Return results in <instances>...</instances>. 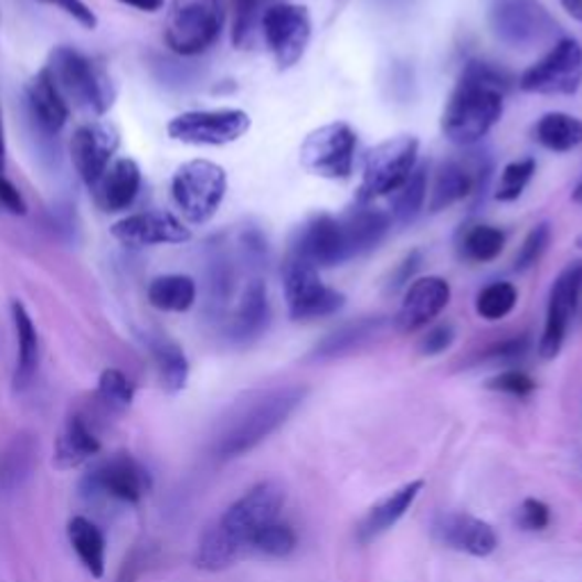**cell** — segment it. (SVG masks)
I'll list each match as a JSON object with an SVG mask.
<instances>
[{
    "instance_id": "16",
    "label": "cell",
    "mask_w": 582,
    "mask_h": 582,
    "mask_svg": "<svg viewBox=\"0 0 582 582\" xmlns=\"http://www.w3.org/2000/svg\"><path fill=\"white\" fill-rule=\"evenodd\" d=\"M112 237L130 248L184 244L191 240V230L171 212H139L112 225Z\"/></svg>"
},
{
    "instance_id": "27",
    "label": "cell",
    "mask_w": 582,
    "mask_h": 582,
    "mask_svg": "<svg viewBox=\"0 0 582 582\" xmlns=\"http://www.w3.org/2000/svg\"><path fill=\"white\" fill-rule=\"evenodd\" d=\"M12 321L17 332V364L12 387L17 394H23L30 390L39 371V335L25 305L19 300L12 303Z\"/></svg>"
},
{
    "instance_id": "53",
    "label": "cell",
    "mask_w": 582,
    "mask_h": 582,
    "mask_svg": "<svg viewBox=\"0 0 582 582\" xmlns=\"http://www.w3.org/2000/svg\"><path fill=\"white\" fill-rule=\"evenodd\" d=\"M562 6L573 19L582 21V0H562Z\"/></svg>"
},
{
    "instance_id": "38",
    "label": "cell",
    "mask_w": 582,
    "mask_h": 582,
    "mask_svg": "<svg viewBox=\"0 0 582 582\" xmlns=\"http://www.w3.org/2000/svg\"><path fill=\"white\" fill-rule=\"evenodd\" d=\"M517 287L512 283H491L476 298V313L487 321L506 319L517 305Z\"/></svg>"
},
{
    "instance_id": "42",
    "label": "cell",
    "mask_w": 582,
    "mask_h": 582,
    "mask_svg": "<svg viewBox=\"0 0 582 582\" xmlns=\"http://www.w3.org/2000/svg\"><path fill=\"white\" fill-rule=\"evenodd\" d=\"M549 242H551V225L549 223L535 225L528 232V237H526L523 246L519 248V253L515 257V268L517 271H528L530 266H535L539 262V257L544 255Z\"/></svg>"
},
{
    "instance_id": "26",
    "label": "cell",
    "mask_w": 582,
    "mask_h": 582,
    "mask_svg": "<svg viewBox=\"0 0 582 582\" xmlns=\"http://www.w3.org/2000/svg\"><path fill=\"white\" fill-rule=\"evenodd\" d=\"M271 307L266 298V287L262 281H253L227 324V337L235 343H251L255 341L268 326Z\"/></svg>"
},
{
    "instance_id": "50",
    "label": "cell",
    "mask_w": 582,
    "mask_h": 582,
    "mask_svg": "<svg viewBox=\"0 0 582 582\" xmlns=\"http://www.w3.org/2000/svg\"><path fill=\"white\" fill-rule=\"evenodd\" d=\"M0 205H3L14 216H23L28 212V205L21 197V191L3 176H0Z\"/></svg>"
},
{
    "instance_id": "31",
    "label": "cell",
    "mask_w": 582,
    "mask_h": 582,
    "mask_svg": "<svg viewBox=\"0 0 582 582\" xmlns=\"http://www.w3.org/2000/svg\"><path fill=\"white\" fill-rule=\"evenodd\" d=\"M68 544L73 547L77 560L94 575H105V535L87 517H73L66 526Z\"/></svg>"
},
{
    "instance_id": "39",
    "label": "cell",
    "mask_w": 582,
    "mask_h": 582,
    "mask_svg": "<svg viewBox=\"0 0 582 582\" xmlns=\"http://www.w3.org/2000/svg\"><path fill=\"white\" fill-rule=\"evenodd\" d=\"M298 544V537L292 530V526L274 521L268 523L266 528H262L253 539H251V547L253 551L268 555V558H287L296 551Z\"/></svg>"
},
{
    "instance_id": "3",
    "label": "cell",
    "mask_w": 582,
    "mask_h": 582,
    "mask_svg": "<svg viewBox=\"0 0 582 582\" xmlns=\"http://www.w3.org/2000/svg\"><path fill=\"white\" fill-rule=\"evenodd\" d=\"M46 71L66 105L85 109L96 116L105 114L112 107V77L98 62L89 60L87 55L62 46L53 51Z\"/></svg>"
},
{
    "instance_id": "13",
    "label": "cell",
    "mask_w": 582,
    "mask_h": 582,
    "mask_svg": "<svg viewBox=\"0 0 582 582\" xmlns=\"http://www.w3.org/2000/svg\"><path fill=\"white\" fill-rule=\"evenodd\" d=\"M582 83V46L575 39H560V42L532 64L519 81V87L530 94L567 96L573 94Z\"/></svg>"
},
{
    "instance_id": "41",
    "label": "cell",
    "mask_w": 582,
    "mask_h": 582,
    "mask_svg": "<svg viewBox=\"0 0 582 582\" xmlns=\"http://www.w3.org/2000/svg\"><path fill=\"white\" fill-rule=\"evenodd\" d=\"M537 169V162L532 158H523V160H517V162H510L506 169H502L500 173V182H498V189H496V199L498 201H517L523 189L528 187L532 173Z\"/></svg>"
},
{
    "instance_id": "8",
    "label": "cell",
    "mask_w": 582,
    "mask_h": 582,
    "mask_svg": "<svg viewBox=\"0 0 582 582\" xmlns=\"http://www.w3.org/2000/svg\"><path fill=\"white\" fill-rule=\"evenodd\" d=\"M285 500L287 491L281 483L264 480L248 489L237 502H232L216 526L244 551L262 528L278 521Z\"/></svg>"
},
{
    "instance_id": "21",
    "label": "cell",
    "mask_w": 582,
    "mask_h": 582,
    "mask_svg": "<svg viewBox=\"0 0 582 582\" xmlns=\"http://www.w3.org/2000/svg\"><path fill=\"white\" fill-rule=\"evenodd\" d=\"M489 162H485L483 158L469 167L464 162L457 160H448L440 167L437 176H435V184L431 191V210L440 212L446 210L455 203H459L462 199L472 197V193L480 191L489 178Z\"/></svg>"
},
{
    "instance_id": "46",
    "label": "cell",
    "mask_w": 582,
    "mask_h": 582,
    "mask_svg": "<svg viewBox=\"0 0 582 582\" xmlns=\"http://www.w3.org/2000/svg\"><path fill=\"white\" fill-rule=\"evenodd\" d=\"M453 341H455L453 326L442 324V326H435L433 330L425 332V337L419 343V351H421V356L435 358V356H442L444 351H448Z\"/></svg>"
},
{
    "instance_id": "55",
    "label": "cell",
    "mask_w": 582,
    "mask_h": 582,
    "mask_svg": "<svg viewBox=\"0 0 582 582\" xmlns=\"http://www.w3.org/2000/svg\"><path fill=\"white\" fill-rule=\"evenodd\" d=\"M573 201L582 208V182L575 187V191H573Z\"/></svg>"
},
{
    "instance_id": "20",
    "label": "cell",
    "mask_w": 582,
    "mask_h": 582,
    "mask_svg": "<svg viewBox=\"0 0 582 582\" xmlns=\"http://www.w3.org/2000/svg\"><path fill=\"white\" fill-rule=\"evenodd\" d=\"M451 300V285L444 278L428 276L412 283L396 315L401 332H416L435 321Z\"/></svg>"
},
{
    "instance_id": "1",
    "label": "cell",
    "mask_w": 582,
    "mask_h": 582,
    "mask_svg": "<svg viewBox=\"0 0 582 582\" xmlns=\"http://www.w3.org/2000/svg\"><path fill=\"white\" fill-rule=\"evenodd\" d=\"M508 75L487 62H469L446 103L442 133L457 146L478 144L500 119Z\"/></svg>"
},
{
    "instance_id": "7",
    "label": "cell",
    "mask_w": 582,
    "mask_h": 582,
    "mask_svg": "<svg viewBox=\"0 0 582 582\" xmlns=\"http://www.w3.org/2000/svg\"><path fill=\"white\" fill-rule=\"evenodd\" d=\"M283 285L294 321H313L330 317L343 307L346 298L341 292L324 285L319 268L298 255H287L283 264Z\"/></svg>"
},
{
    "instance_id": "2",
    "label": "cell",
    "mask_w": 582,
    "mask_h": 582,
    "mask_svg": "<svg viewBox=\"0 0 582 582\" xmlns=\"http://www.w3.org/2000/svg\"><path fill=\"white\" fill-rule=\"evenodd\" d=\"M305 396V387H278L253 396L223 423L214 440V455L219 459H237L251 453L283 428Z\"/></svg>"
},
{
    "instance_id": "23",
    "label": "cell",
    "mask_w": 582,
    "mask_h": 582,
    "mask_svg": "<svg viewBox=\"0 0 582 582\" xmlns=\"http://www.w3.org/2000/svg\"><path fill=\"white\" fill-rule=\"evenodd\" d=\"M100 453V440L92 431L89 421L83 414H71L64 423L60 437L55 440V455L53 464L60 472L77 469L85 462Z\"/></svg>"
},
{
    "instance_id": "24",
    "label": "cell",
    "mask_w": 582,
    "mask_h": 582,
    "mask_svg": "<svg viewBox=\"0 0 582 582\" xmlns=\"http://www.w3.org/2000/svg\"><path fill=\"white\" fill-rule=\"evenodd\" d=\"M423 487H425L423 480H412V483L403 485L401 489H396L392 496H387L384 500H380L378 506H373L358 528L360 544H369V541L378 539L387 530H392L408 515V510L414 506V500L419 498Z\"/></svg>"
},
{
    "instance_id": "6",
    "label": "cell",
    "mask_w": 582,
    "mask_h": 582,
    "mask_svg": "<svg viewBox=\"0 0 582 582\" xmlns=\"http://www.w3.org/2000/svg\"><path fill=\"white\" fill-rule=\"evenodd\" d=\"M225 191V171L210 160L184 162L171 180V197L182 216L191 223L210 221L221 208Z\"/></svg>"
},
{
    "instance_id": "35",
    "label": "cell",
    "mask_w": 582,
    "mask_h": 582,
    "mask_svg": "<svg viewBox=\"0 0 582 582\" xmlns=\"http://www.w3.org/2000/svg\"><path fill=\"white\" fill-rule=\"evenodd\" d=\"M240 555H242V549L214 523L203 532L199 541L197 567L203 571L216 573V571H223L235 564Z\"/></svg>"
},
{
    "instance_id": "52",
    "label": "cell",
    "mask_w": 582,
    "mask_h": 582,
    "mask_svg": "<svg viewBox=\"0 0 582 582\" xmlns=\"http://www.w3.org/2000/svg\"><path fill=\"white\" fill-rule=\"evenodd\" d=\"M119 3L139 12H160L165 8V0H119Z\"/></svg>"
},
{
    "instance_id": "14",
    "label": "cell",
    "mask_w": 582,
    "mask_h": 582,
    "mask_svg": "<svg viewBox=\"0 0 582 582\" xmlns=\"http://www.w3.org/2000/svg\"><path fill=\"white\" fill-rule=\"evenodd\" d=\"M260 25L281 68H289L300 62L307 51L309 36H313V21H309L305 8L292 3L271 6L264 10Z\"/></svg>"
},
{
    "instance_id": "51",
    "label": "cell",
    "mask_w": 582,
    "mask_h": 582,
    "mask_svg": "<svg viewBox=\"0 0 582 582\" xmlns=\"http://www.w3.org/2000/svg\"><path fill=\"white\" fill-rule=\"evenodd\" d=\"M419 264H421V253H416V251L410 253V255L399 264V268L394 271V278H392V283H390V289L396 292L399 287H403V285L412 278V274L419 268Z\"/></svg>"
},
{
    "instance_id": "40",
    "label": "cell",
    "mask_w": 582,
    "mask_h": 582,
    "mask_svg": "<svg viewBox=\"0 0 582 582\" xmlns=\"http://www.w3.org/2000/svg\"><path fill=\"white\" fill-rule=\"evenodd\" d=\"M98 399L109 412H126L135 401V387L119 369H105L98 378Z\"/></svg>"
},
{
    "instance_id": "32",
    "label": "cell",
    "mask_w": 582,
    "mask_h": 582,
    "mask_svg": "<svg viewBox=\"0 0 582 582\" xmlns=\"http://www.w3.org/2000/svg\"><path fill=\"white\" fill-rule=\"evenodd\" d=\"M535 139L555 152L573 150L582 144V119L564 112H551L541 116L535 126Z\"/></svg>"
},
{
    "instance_id": "15",
    "label": "cell",
    "mask_w": 582,
    "mask_h": 582,
    "mask_svg": "<svg viewBox=\"0 0 582 582\" xmlns=\"http://www.w3.org/2000/svg\"><path fill=\"white\" fill-rule=\"evenodd\" d=\"M580 296H582V262H573L555 278L549 294L544 335L539 339V356L544 360H553L560 356Z\"/></svg>"
},
{
    "instance_id": "48",
    "label": "cell",
    "mask_w": 582,
    "mask_h": 582,
    "mask_svg": "<svg viewBox=\"0 0 582 582\" xmlns=\"http://www.w3.org/2000/svg\"><path fill=\"white\" fill-rule=\"evenodd\" d=\"M39 3H46V6L62 10L64 14H68L71 19H75L77 23L85 25L87 30H94L98 25L94 10L85 3V0H39Z\"/></svg>"
},
{
    "instance_id": "17",
    "label": "cell",
    "mask_w": 582,
    "mask_h": 582,
    "mask_svg": "<svg viewBox=\"0 0 582 582\" xmlns=\"http://www.w3.org/2000/svg\"><path fill=\"white\" fill-rule=\"evenodd\" d=\"M116 148H119V133L109 124L96 121L81 126L73 133L71 160L85 184L94 187L103 178L112 165Z\"/></svg>"
},
{
    "instance_id": "56",
    "label": "cell",
    "mask_w": 582,
    "mask_h": 582,
    "mask_svg": "<svg viewBox=\"0 0 582 582\" xmlns=\"http://www.w3.org/2000/svg\"><path fill=\"white\" fill-rule=\"evenodd\" d=\"M575 244H578V248H580V251H582V235H580V237H578V242H575Z\"/></svg>"
},
{
    "instance_id": "43",
    "label": "cell",
    "mask_w": 582,
    "mask_h": 582,
    "mask_svg": "<svg viewBox=\"0 0 582 582\" xmlns=\"http://www.w3.org/2000/svg\"><path fill=\"white\" fill-rule=\"evenodd\" d=\"M487 387L494 392H502V394H510V396H517V399H526V396H530L537 390V382L528 373H523L519 369H510V371H502V373L494 375L487 382Z\"/></svg>"
},
{
    "instance_id": "9",
    "label": "cell",
    "mask_w": 582,
    "mask_h": 582,
    "mask_svg": "<svg viewBox=\"0 0 582 582\" xmlns=\"http://www.w3.org/2000/svg\"><path fill=\"white\" fill-rule=\"evenodd\" d=\"M419 141L414 137H394L369 150L364 160V176L360 187V201H373L384 193L396 191L408 176L416 169Z\"/></svg>"
},
{
    "instance_id": "54",
    "label": "cell",
    "mask_w": 582,
    "mask_h": 582,
    "mask_svg": "<svg viewBox=\"0 0 582 582\" xmlns=\"http://www.w3.org/2000/svg\"><path fill=\"white\" fill-rule=\"evenodd\" d=\"M6 169V128H3V114H0V173Z\"/></svg>"
},
{
    "instance_id": "4",
    "label": "cell",
    "mask_w": 582,
    "mask_h": 582,
    "mask_svg": "<svg viewBox=\"0 0 582 582\" xmlns=\"http://www.w3.org/2000/svg\"><path fill=\"white\" fill-rule=\"evenodd\" d=\"M489 23L502 44L517 51L555 46L562 32L539 0H491Z\"/></svg>"
},
{
    "instance_id": "10",
    "label": "cell",
    "mask_w": 582,
    "mask_h": 582,
    "mask_svg": "<svg viewBox=\"0 0 582 582\" xmlns=\"http://www.w3.org/2000/svg\"><path fill=\"white\" fill-rule=\"evenodd\" d=\"M251 128V116L244 109H197L178 114L169 121L171 139L191 146H225L242 139Z\"/></svg>"
},
{
    "instance_id": "12",
    "label": "cell",
    "mask_w": 582,
    "mask_h": 582,
    "mask_svg": "<svg viewBox=\"0 0 582 582\" xmlns=\"http://www.w3.org/2000/svg\"><path fill=\"white\" fill-rule=\"evenodd\" d=\"M150 474L130 453H114L98 462L81 480V494L85 498L107 496L121 502H139L150 491Z\"/></svg>"
},
{
    "instance_id": "37",
    "label": "cell",
    "mask_w": 582,
    "mask_h": 582,
    "mask_svg": "<svg viewBox=\"0 0 582 582\" xmlns=\"http://www.w3.org/2000/svg\"><path fill=\"white\" fill-rule=\"evenodd\" d=\"M506 246V232L494 225H476L462 240V255L472 262H491Z\"/></svg>"
},
{
    "instance_id": "44",
    "label": "cell",
    "mask_w": 582,
    "mask_h": 582,
    "mask_svg": "<svg viewBox=\"0 0 582 582\" xmlns=\"http://www.w3.org/2000/svg\"><path fill=\"white\" fill-rule=\"evenodd\" d=\"M262 14L260 0H235V30H232V36H235L237 46L248 42L255 23L262 21Z\"/></svg>"
},
{
    "instance_id": "49",
    "label": "cell",
    "mask_w": 582,
    "mask_h": 582,
    "mask_svg": "<svg viewBox=\"0 0 582 582\" xmlns=\"http://www.w3.org/2000/svg\"><path fill=\"white\" fill-rule=\"evenodd\" d=\"M150 560V549L148 547H135L128 558L124 560L119 573H116V580L114 582H137L141 571L146 569Z\"/></svg>"
},
{
    "instance_id": "22",
    "label": "cell",
    "mask_w": 582,
    "mask_h": 582,
    "mask_svg": "<svg viewBox=\"0 0 582 582\" xmlns=\"http://www.w3.org/2000/svg\"><path fill=\"white\" fill-rule=\"evenodd\" d=\"M92 189L96 191V201L105 212H124L139 197L141 171L130 158L114 160Z\"/></svg>"
},
{
    "instance_id": "34",
    "label": "cell",
    "mask_w": 582,
    "mask_h": 582,
    "mask_svg": "<svg viewBox=\"0 0 582 582\" xmlns=\"http://www.w3.org/2000/svg\"><path fill=\"white\" fill-rule=\"evenodd\" d=\"M150 356L158 367L165 390L171 394L182 392L189 380V360L182 348L167 337H158L150 341Z\"/></svg>"
},
{
    "instance_id": "33",
    "label": "cell",
    "mask_w": 582,
    "mask_h": 582,
    "mask_svg": "<svg viewBox=\"0 0 582 582\" xmlns=\"http://www.w3.org/2000/svg\"><path fill=\"white\" fill-rule=\"evenodd\" d=\"M148 303L162 313H187L197 303V283L182 274L155 278L148 285Z\"/></svg>"
},
{
    "instance_id": "5",
    "label": "cell",
    "mask_w": 582,
    "mask_h": 582,
    "mask_svg": "<svg viewBox=\"0 0 582 582\" xmlns=\"http://www.w3.org/2000/svg\"><path fill=\"white\" fill-rule=\"evenodd\" d=\"M225 23L223 0H173L165 42L178 55H199L214 46Z\"/></svg>"
},
{
    "instance_id": "36",
    "label": "cell",
    "mask_w": 582,
    "mask_h": 582,
    "mask_svg": "<svg viewBox=\"0 0 582 582\" xmlns=\"http://www.w3.org/2000/svg\"><path fill=\"white\" fill-rule=\"evenodd\" d=\"M425 191H428V176H425V169H414L408 180L392 191V216L396 223L408 225L419 216Z\"/></svg>"
},
{
    "instance_id": "29",
    "label": "cell",
    "mask_w": 582,
    "mask_h": 582,
    "mask_svg": "<svg viewBox=\"0 0 582 582\" xmlns=\"http://www.w3.org/2000/svg\"><path fill=\"white\" fill-rule=\"evenodd\" d=\"M384 326V319L380 317H364L358 321L346 324L337 330H332L330 335H326L313 351V360L326 362V360H335L341 358L346 353H353L358 351L360 346H364L369 339H373Z\"/></svg>"
},
{
    "instance_id": "25",
    "label": "cell",
    "mask_w": 582,
    "mask_h": 582,
    "mask_svg": "<svg viewBox=\"0 0 582 582\" xmlns=\"http://www.w3.org/2000/svg\"><path fill=\"white\" fill-rule=\"evenodd\" d=\"M346 260L375 248L390 230V216L375 208H358L339 219Z\"/></svg>"
},
{
    "instance_id": "28",
    "label": "cell",
    "mask_w": 582,
    "mask_h": 582,
    "mask_svg": "<svg viewBox=\"0 0 582 582\" xmlns=\"http://www.w3.org/2000/svg\"><path fill=\"white\" fill-rule=\"evenodd\" d=\"M28 107L34 124L44 133H60L68 119V105L44 68L28 87Z\"/></svg>"
},
{
    "instance_id": "47",
    "label": "cell",
    "mask_w": 582,
    "mask_h": 582,
    "mask_svg": "<svg viewBox=\"0 0 582 582\" xmlns=\"http://www.w3.org/2000/svg\"><path fill=\"white\" fill-rule=\"evenodd\" d=\"M528 348H530L528 337H515V339H508L502 343H496L491 351L485 356V360H489L494 364H512V362L526 358Z\"/></svg>"
},
{
    "instance_id": "18",
    "label": "cell",
    "mask_w": 582,
    "mask_h": 582,
    "mask_svg": "<svg viewBox=\"0 0 582 582\" xmlns=\"http://www.w3.org/2000/svg\"><path fill=\"white\" fill-rule=\"evenodd\" d=\"M289 253L298 255L300 260L309 262L317 268H328L346 262L339 219L330 214L309 216L303 223V227H298Z\"/></svg>"
},
{
    "instance_id": "11",
    "label": "cell",
    "mask_w": 582,
    "mask_h": 582,
    "mask_svg": "<svg viewBox=\"0 0 582 582\" xmlns=\"http://www.w3.org/2000/svg\"><path fill=\"white\" fill-rule=\"evenodd\" d=\"M358 137L348 124H328L309 133L300 146V165L321 178H348L353 171Z\"/></svg>"
},
{
    "instance_id": "30",
    "label": "cell",
    "mask_w": 582,
    "mask_h": 582,
    "mask_svg": "<svg viewBox=\"0 0 582 582\" xmlns=\"http://www.w3.org/2000/svg\"><path fill=\"white\" fill-rule=\"evenodd\" d=\"M39 442L30 433L17 435L0 455V489L17 491L34 474Z\"/></svg>"
},
{
    "instance_id": "19",
    "label": "cell",
    "mask_w": 582,
    "mask_h": 582,
    "mask_svg": "<svg viewBox=\"0 0 582 582\" xmlns=\"http://www.w3.org/2000/svg\"><path fill=\"white\" fill-rule=\"evenodd\" d=\"M435 535L444 547L474 558H487L498 549L496 530L472 515L448 512L435 521Z\"/></svg>"
},
{
    "instance_id": "45",
    "label": "cell",
    "mask_w": 582,
    "mask_h": 582,
    "mask_svg": "<svg viewBox=\"0 0 582 582\" xmlns=\"http://www.w3.org/2000/svg\"><path fill=\"white\" fill-rule=\"evenodd\" d=\"M517 523L523 530L537 532V530H544L551 523V508L547 506L544 500H537V498H526L521 502V508L517 512Z\"/></svg>"
}]
</instances>
